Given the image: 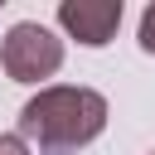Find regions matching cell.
Listing matches in <instances>:
<instances>
[{
  "mask_svg": "<svg viewBox=\"0 0 155 155\" xmlns=\"http://www.w3.org/2000/svg\"><path fill=\"white\" fill-rule=\"evenodd\" d=\"M58 24L78 44L102 48V44H111V34L121 24V0H63L58 5Z\"/></svg>",
  "mask_w": 155,
  "mask_h": 155,
  "instance_id": "3",
  "label": "cell"
},
{
  "mask_svg": "<svg viewBox=\"0 0 155 155\" xmlns=\"http://www.w3.org/2000/svg\"><path fill=\"white\" fill-rule=\"evenodd\" d=\"M140 48L155 53V5H145V15H140Z\"/></svg>",
  "mask_w": 155,
  "mask_h": 155,
  "instance_id": "4",
  "label": "cell"
},
{
  "mask_svg": "<svg viewBox=\"0 0 155 155\" xmlns=\"http://www.w3.org/2000/svg\"><path fill=\"white\" fill-rule=\"evenodd\" d=\"M0 155H29V145L19 136H0Z\"/></svg>",
  "mask_w": 155,
  "mask_h": 155,
  "instance_id": "5",
  "label": "cell"
},
{
  "mask_svg": "<svg viewBox=\"0 0 155 155\" xmlns=\"http://www.w3.org/2000/svg\"><path fill=\"white\" fill-rule=\"evenodd\" d=\"M0 68L15 78V82H39V78H53L63 68V39L34 19L15 24L0 44Z\"/></svg>",
  "mask_w": 155,
  "mask_h": 155,
  "instance_id": "2",
  "label": "cell"
},
{
  "mask_svg": "<svg viewBox=\"0 0 155 155\" xmlns=\"http://www.w3.org/2000/svg\"><path fill=\"white\" fill-rule=\"evenodd\" d=\"M107 126V97L92 87H44L19 107V140L39 155H78Z\"/></svg>",
  "mask_w": 155,
  "mask_h": 155,
  "instance_id": "1",
  "label": "cell"
}]
</instances>
